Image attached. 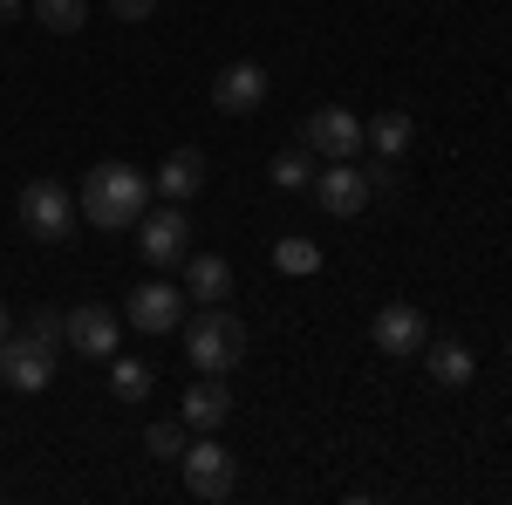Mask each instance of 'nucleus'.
<instances>
[{"mask_svg": "<svg viewBox=\"0 0 512 505\" xmlns=\"http://www.w3.org/2000/svg\"><path fill=\"white\" fill-rule=\"evenodd\" d=\"M0 383L21 389V396L48 389V383H55V349H48V342H35L28 328H21V335H7V342H0Z\"/></svg>", "mask_w": 512, "mask_h": 505, "instance_id": "0eeeda50", "label": "nucleus"}, {"mask_svg": "<svg viewBox=\"0 0 512 505\" xmlns=\"http://www.w3.org/2000/svg\"><path fill=\"white\" fill-rule=\"evenodd\" d=\"M315 185V151L301 144V151H280L274 157V192H308Z\"/></svg>", "mask_w": 512, "mask_h": 505, "instance_id": "6ab92c4d", "label": "nucleus"}, {"mask_svg": "<svg viewBox=\"0 0 512 505\" xmlns=\"http://www.w3.org/2000/svg\"><path fill=\"white\" fill-rule=\"evenodd\" d=\"M301 144L315 157H328V164H342V157L362 151V123H355L342 103H328V110H315V117L301 123Z\"/></svg>", "mask_w": 512, "mask_h": 505, "instance_id": "1a4fd4ad", "label": "nucleus"}, {"mask_svg": "<svg viewBox=\"0 0 512 505\" xmlns=\"http://www.w3.org/2000/svg\"><path fill=\"white\" fill-rule=\"evenodd\" d=\"M62 342L76 355H89V362H110L117 342H123V321L103 308V301H82L76 314H62Z\"/></svg>", "mask_w": 512, "mask_h": 505, "instance_id": "6e6552de", "label": "nucleus"}, {"mask_svg": "<svg viewBox=\"0 0 512 505\" xmlns=\"http://www.w3.org/2000/svg\"><path fill=\"white\" fill-rule=\"evenodd\" d=\"M14 14H21V0H0V21H14Z\"/></svg>", "mask_w": 512, "mask_h": 505, "instance_id": "a878e982", "label": "nucleus"}, {"mask_svg": "<svg viewBox=\"0 0 512 505\" xmlns=\"http://www.w3.org/2000/svg\"><path fill=\"white\" fill-rule=\"evenodd\" d=\"M137 253H144L151 267H178V260L192 253V219H185V205L164 198V212H144V219H137Z\"/></svg>", "mask_w": 512, "mask_h": 505, "instance_id": "39448f33", "label": "nucleus"}, {"mask_svg": "<svg viewBox=\"0 0 512 505\" xmlns=\"http://www.w3.org/2000/svg\"><path fill=\"white\" fill-rule=\"evenodd\" d=\"M506 362H512V335H506Z\"/></svg>", "mask_w": 512, "mask_h": 505, "instance_id": "bb28decb", "label": "nucleus"}, {"mask_svg": "<svg viewBox=\"0 0 512 505\" xmlns=\"http://www.w3.org/2000/svg\"><path fill=\"white\" fill-rule=\"evenodd\" d=\"M35 7L41 28H55V35H76L82 21H89V0H28Z\"/></svg>", "mask_w": 512, "mask_h": 505, "instance_id": "aec40b11", "label": "nucleus"}, {"mask_svg": "<svg viewBox=\"0 0 512 505\" xmlns=\"http://www.w3.org/2000/svg\"><path fill=\"white\" fill-rule=\"evenodd\" d=\"M123 321H130L137 335H178V328H185V287H164V280H144V287H130V301H123Z\"/></svg>", "mask_w": 512, "mask_h": 505, "instance_id": "423d86ee", "label": "nucleus"}, {"mask_svg": "<svg viewBox=\"0 0 512 505\" xmlns=\"http://www.w3.org/2000/svg\"><path fill=\"white\" fill-rule=\"evenodd\" d=\"M144 444H151V458H185V417H158V424L144 430Z\"/></svg>", "mask_w": 512, "mask_h": 505, "instance_id": "4be33fe9", "label": "nucleus"}, {"mask_svg": "<svg viewBox=\"0 0 512 505\" xmlns=\"http://www.w3.org/2000/svg\"><path fill=\"white\" fill-rule=\"evenodd\" d=\"M185 355H192L198 376H226L239 355H246V321H239L226 301L192 314V321H185Z\"/></svg>", "mask_w": 512, "mask_h": 505, "instance_id": "f03ea898", "label": "nucleus"}, {"mask_svg": "<svg viewBox=\"0 0 512 505\" xmlns=\"http://www.w3.org/2000/svg\"><path fill=\"white\" fill-rule=\"evenodd\" d=\"M369 335H376V349H383V355H424L431 321H424V308H410V301H390V308H376Z\"/></svg>", "mask_w": 512, "mask_h": 505, "instance_id": "9d476101", "label": "nucleus"}, {"mask_svg": "<svg viewBox=\"0 0 512 505\" xmlns=\"http://www.w3.org/2000/svg\"><path fill=\"white\" fill-rule=\"evenodd\" d=\"M14 219H21V233H28V239H48V246H62V239L76 233V198L62 192L55 178H35V185H21V205H14Z\"/></svg>", "mask_w": 512, "mask_h": 505, "instance_id": "7ed1b4c3", "label": "nucleus"}, {"mask_svg": "<svg viewBox=\"0 0 512 505\" xmlns=\"http://www.w3.org/2000/svg\"><path fill=\"white\" fill-rule=\"evenodd\" d=\"M151 7H158V0H110L117 21H151Z\"/></svg>", "mask_w": 512, "mask_h": 505, "instance_id": "b1692460", "label": "nucleus"}, {"mask_svg": "<svg viewBox=\"0 0 512 505\" xmlns=\"http://www.w3.org/2000/svg\"><path fill=\"white\" fill-rule=\"evenodd\" d=\"M28 335L55 349V342H62V314H55V308H35V314H28Z\"/></svg>", "mask_w": 512, "mask_h": 505, "instance_id": "5701e85b", "label": "nucleus"}, {"mask_svg": "<svg viewBox=\"0 0 512 505\" xmlns=\"http://www.w3.org/2000/svg\"><path fill=\"white\" fill-rule=\"evenodd\" d=\"M151 383H158V376H151V362H137V355H110V389H117L123 403H144Z\"/></svg>", "mask_w": 512, "mask_h": 505, "instance_id": "a211bd4d", "label": "nucleus"}, {"mask_svg": "<svg viewBox=\"0 0 512 505\" xmlns=\"http://www.w3.org/2000/svg\"><path fill=\"white\" fill-rule=\"evenodd\" d=\"M76 212L89 226H103V233H123V226H137V219L151 212V178H144L137 164H96V171L82 178Z\"/></svg>", "mask_w": 512, "mask_h": 505, "instance_id": "f257e3e1", "label": "nucleus"}, {"mask_svg": "<svg viewBox=\"0 0 512 505\" xmlns=\"http://www.w3.org/2000/svg\"><path fill=\"white\" fill-rule=\"evenodd\" d=\"M7 335H14V314H7V301H0V342H7Z\"/></svg>", "mask_w": 512, "mask_h": 505, "instance_id": "393cba45", "label": "nucleus"}, {"mask_svg": "<svg viewBox=\"0 0 512 505\" xmlns=\"http://www.w3.org/2000/svg\"><path fill=\"white\" fill-rule=\"evenodd\" d=\"M212 103H219V117H253L267 103V69L260 62H226L219 82H212Z\"/></svg>", "mask_w": 512, "mask_h": 505, "instance_id": "f8f14e48", "label": "nucleus"}, {"mask_svg": "<svg viewBox=\"0 0 512 505\" xmlns=\"http://www.w3.org/2000/svg\"><path fill=\"white\" fill-rule=\"evenodd\" d=\"M362 144L376 157H403L410 144H417V123H410V110H383L376 123H362Z\"/></svg>", "mask_w": 512, "mask_h": 505, "instance_id": "dca6fc26", "label": "nucleus"}, {"mask_svg": "<svg viewBox=\"0 0 512 505\" xmlns=\"http://www.w3.org/2000/svg\"><path fill=\"white\" fill-rule=\"evenodd\" d=\"M274 267L280 273H315L321 267V246H315V239H301V233H287V239H274Z\"/></svg>", "mask_w": 512, "mask_h": 505, "instance_id": "412c9836", "label": "nucleus"}, {"mask_svg": "<svg viewBox=\"0 0 512 505\" xmlns=\"http://www.w3.org/2000/svg\"><path fill=\"white\" fill-rule=\"evenodd\" d=\"M185 430H219L226 417H233V396H226V376H198L192 389H185Z\"/></svg>", "mask_w": 512, "mask_h": 505, "instance_id": "4468645a", "label": "nucleus"}, {"mask_svg": "<svg viewBox=\"0 0 512 505\" xmlns=\"http://www.w3.org/2000/svg\"><path fill=\"white\" fill-rule=\"evenodd\" d=\"M308 192L321 198V212H328V219H355V212L376 198V192H369V178L355 171L349 157H342V164H328V171H315V185H308Z\"/></svg>", "mask_w": 512, "mask_h": 505, "instance_id": "9b49d317", "label": "nucleus"}, {"mask_svg": "<svg viewBox=\"0 0 512 505\" xmlns=\"http://www.w3.org/2000/svg\"><path fill=\"white\" fill-rule=\"evenodd\" d=\"M424 362H431V383L437 389H465L478 376V362H472V349H465V342H424Z\"/></svg>", "mask_w": 512, "mask_h": 505, "instance_id": "f3484780", "label": "nucleus"}, {"mask_svg": "<svg viewBox=\"0 0 512 505\" xmlns=\"http://www.w3.org/2000/svg\"><path fill=\"white\" fill-rule=\"evenodd\" d=\"M151 192H164L171 205L198 198V192H205V157H198V151H171L158 164V178H151Z\"/></svg>", "mask_w": 512, "mask_h": 505, "instance_id": "2eb2a0df", "label": "nucleus"}, {"mask_svg": "<svg viewBox=\"0 0 512 505\" xmlns=\"http://www.w3.org/2000/svg\"><path fill=\"white\" fill-rule=\"evenodd\" d=\"M178 465H185V492H192V499H212V505L233 499L239 465H233V451H226L212 430H205L198 444H185V458H178Z\"/></svg>", "mask_w": 512, "mask_h": 505, "instance_id": "20e7f679", "label": "nucleus"}, {"mask_svg": "<svg viewBox=\"0 0 512 505\" xmlns=\"http://www.w3.org/2000/svg\"><path fill=\"white\" fill-rule=\"evenodd\" d=\"M226 294H233V267H226L219 253H185V301L219 308Z\"/></svg>", "mask_w": 512, "mask_h": 505, "instance_id": "ddd939ff", "label": "nucleus"}]
</instances>
